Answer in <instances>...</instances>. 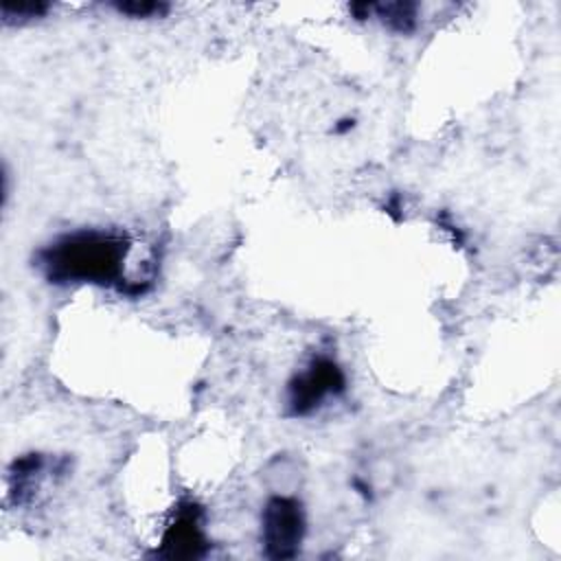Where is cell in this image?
<instances>
[{"label":"cell","mask_w":561,"mask_h":561,"mask_svg":"<svg viewBox=\"0 0 561 561\" xmlns=\"http://www.w3.org/2000/svg\"><path fill=\"white\" fill-rule=\"evenodd\" d=\"M131 241L114 230H77L55 239L39 252L44 276L57 285H125V261Z\"/></svg>","instance_id":"1"},{"label":"cell","mask_w":561,"mask_h":561,"mask_svg":"<svg viewBox=\"0 0 561 561\" xmlns=\"http://www.w3.org/2000/svg\"><path fill=\"white\" fill-rule=\"evenodd\" d=\"M305 535V517L298 500L276 495L270 497L261 515V541L265 554L274 559L294 557Z\"/></svg>","instance_id":"2"},{"label":"cell","mask_w":561,"mask_h":561,"mask_svg":"<svg viewBox=\"0 0 561 561\" xmlns=\"http://www.w3.org/2000/svg\"><path fill=\"white\" fill-rule=\"evenodd\" d=\"M344 373L342 368L329 359L318 357L309 364L305 373L291 379L289 383V408L296 416H307L318 410L324 399L335 397L344 390Z\"/></svg>","instance_id":"3"},{"label":"cell","mask_w":561,"mask_h":561,"mask_svg":"<svg viewBox=\"0 0 561 561\" xmlns=\"http://www.w3.org/2000/svg\"><path fill=\"white\" fill-rule=\"evenodd\" d=\"M202 511L195 504H186L178 511L173 524L167 526L162 548L169 557H195L206 543L202 530Z\"/></svg>","instance_id":"4"},{"label":"cell","mask_w":561,"mask_h":561,"mask_svg":"<svg viewBox=\"0 0 561 561\" xmlns=\"http://www.w3.org/2000/svg\"><path fill=\"white\" fill-rule=\"evenodd\" d=\"M416 11L414 2H388V4H370V13L379 18L388 28L399 33H410L416 26Z\"/></svg>","instance_id":"5"},{"label":"cell","mask_w":561,"mask_h":561,"mask_svg":"<svg viewBox=\"0 0 561 561\" xmlns=\"http://www.w3.org/2000/svg\"><path fill=\"white\" fill-rule=\"evenodd\" d=\"M114 9L123 15H129V18H156V15H162L169 11L167 4L162 2H136V0H129V2H118L114 4Z\"/></svg>","instance_id":"6"},{"label":"cell","mask_w":561,"mask_h":561,"mask_svg":"<svg viewBox=\"0 0 561 561\" xmlns=\"http://www.w3.org/2000/svg\"><path fill=\"white\" fill-rule=\"evenodd\" d=\"M48 11V4L44 2H2V15L4 20L11 18H20V20H31V18H39Z\"/></svg>","instance_id":"7"}]
</instances>
